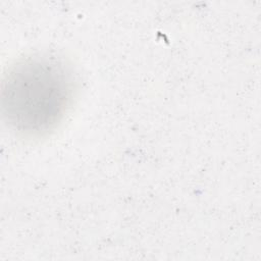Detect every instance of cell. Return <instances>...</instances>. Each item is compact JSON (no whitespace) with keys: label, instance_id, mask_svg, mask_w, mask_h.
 Segmentation results:
<instances>
[{"label":"cell","instance_id":"obj_1","mask_svg":"<svg viewBox=\"0 0 261 261\" xmlns=\"http://www.w3.org/2000/svg\"><path fill=\"white\" fill-rule=\"evenodd\" d=\"M74 93L75 79L65 61L48 54L24 57L3 79V116L17 134L42 137L63 120Z\"/></svg>","mask_w":261,"mask_h":261}]
</instances>
